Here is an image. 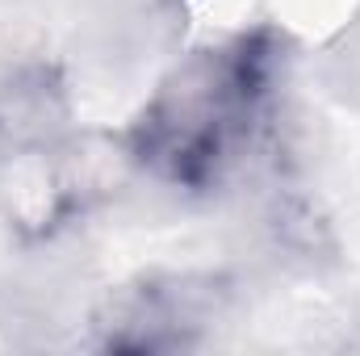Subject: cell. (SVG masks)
Wrapping results in <instances>:
<instances>
[{"label": "cell", "mask_w": 360, "mask_h": 356, "mask_svg": "<svg viewBox=\"0 0 360 356\" xmlns=\"http://www.w3.org/2000/svg\"><path fill=\"white\" fill-rule=\"evenodd\" d=\"M281 42L269 30L188 55L130 126V155L164 184L205 189L252 143L276 92Z\"/></svg>", "instance_id": "obj_1"}, {"label": "cell", "mask_w": 360, "mask_h": 356, "mask_svg": "<svg viewBox=\"0 0 360 356\" xmlns=\"http://www.w3.org/2000/svg\"><path fill=\"white\" fill-rule=\"evenodd\" d=\"M205 323V289L188 281H147L126 289L105 319V348L122 352H172L188 348Z\"/></svg>", "instance_id": "obj_2"}]
</instances>
